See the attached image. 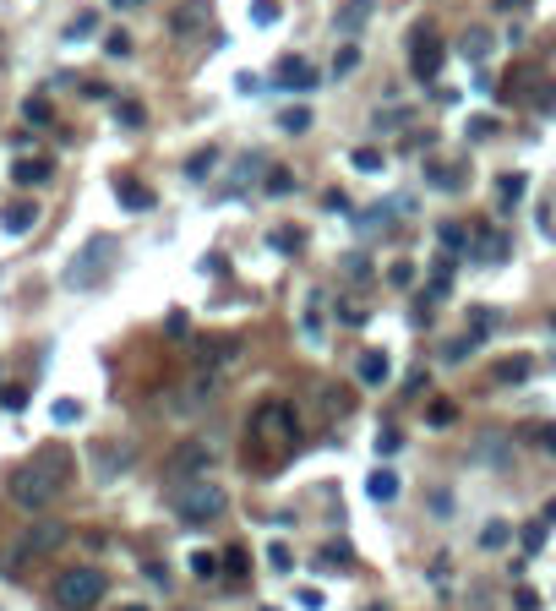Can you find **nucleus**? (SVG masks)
Listing matches in <instances>:
<instances>
[{
    "label": "nucleus",
    "mask_w": 556,
    "mask_h": 611,
    "mask_svg": "<svg viewBox=\"0 0 556 611\" xmlns=\"http://www.w3.org/2000/svg\"><path fill=\"white\" fill-rule=\"evenodd\" d=\"M508 251H513V240H508V235H497V229H486V235H480V262H502Z\"/></svg>",
    "instance_id": "nucleus-23"
},
{
    "label": "nucleus",
    "mask_w": 556,
    "mask_h": 611,
    "mask_svg": "<svg viewBox=\"0 0 556 611\" xmlns=\"http://www.w3.org/2000/svg\"><path fill=\"white\" fill-rule=\"evenodd\" d=\"M126 464H131V448H98V453H93V470H98V481H115Z\"/></svg>",
    "instance_id": "nucleus-19"
},
{
    "label": "nucleus",
    "mask_w": 556,
    "mask_h": 611,
    "mask_svg": "<svg viewBox=\"0 0 556 611\" xmlns=\"http://www.w3.org/2000/svg\"><path fill=\"white\" fill-rule=\"evenodd\" d=\"M491 126H497L491 115H475V120H470V137H491Z\"/></svg>",
    "instance_id": "nucleus-45"
},
{
    "label": "nucleus",
    "mask_w": 556,
    "mask_h": 611,
    "mask_svg": "<svg viewBox=\"0 0 556 611\" xmlns=\"http://www.w3.org/2000/svg\"><path fill=\"white\" fill-rule=\"evenodd\" d=\"M470 459H475V464H491V470H502V464H513V443H508L502 432H480V443L470 448Z\"/></svg>",
    "instance_id": "nucleus-9"
},
{
    "label": "nucleus",
    "mask_w": 556,
    "mask_h": 611,
    "mask_svg": "<svg viewBox=\"0 0 556 611\" xmlns=\"http://www.w3.org/2000/svg\"><path fill=\"white\" fill-rule=\"evenodd\" d=\"M399 448H404V437H399V432H377V453H382V459H388V453H399Z\"/></svg>",
    "instance_id": "nucleus-40"
},
{
    "label": "nucleus",
    "mask_w": 556,
    "mask_h": 611,
    "mask_svg": "<svg viewBox=\"0 0 556 611\" xmlns=\"http://www.w3.org/2000/svg\"><path fill=\"white\" fill-rule=\"evenodd\" d=\"M524 191H530V175H502L497 180V208L508 213V208H519L524 202Z\"/></svg>",
    "instance_id": "nucleus-20"
},
{
    "label": "nucleus",
    "mask_w": 556,
    "mask_h": 611,
    "mask_svg": "<svg viewBox=\"0 0 556 611\" xmlns=\"http://www.w3.org/2000/svg\"><path fill=\"white\" fill-rule=\"evenodd\" d=\"M191 574L197 579H218V557L213 552H191Z\"/></svg>",
    "instance_id": "nucleus-32"
},
{
    "label": "nucleus",
    "mask_w": 556,
    "mask_h": 611,
    "mask_svg": "<svg viewBox=\"0 0 556 611\" xmlns=\"http://www.w3.org/2000/svg\"><path fill=\"white\" fill-rule=\"evenodd\" d=\"M530 372H535V361H530V355H513V361H502L491 377H497V382H530Z\"/></svg>",
    "instance_id": "nucleus-21"
},
{
    "label": "nucleus",
    "mask_w": 556,
    "mask_h": 611,
    "mask_svg": "<svg viewBox=\"0 0 556 611\" xmlns=\"http://www.w3.org/2000/svg\"><path fill=\"white\" fill-rule=\"evenodd\" d=\"M442 38L437 33H420L415 38V49H409V71H415V82H437V71H442Z\"/></svg>",
    "instance_id": "nucleus-8"
},
{
    "label": "nucleus",
    "mask_w": 556,
    "mask_h": 611,
    "mask_svg": "<svg viewBox=\"0 0 556 611\" xmlns=\"http://www.w3.org/2000/svg\"><path fill=\"white\" fill-rule=\"evenodd\" d=\"M262 186H268L273 197H289V191H295V175H289V169H268V180H262Z\"/></svg>",
    "instance_id": "nucleus-31"
},
{
    "label": "nucleus",
    "mask_w": 556,
    "mask_h": 611,
    "mask_svg": "<svg viewBox=\"0 0 556 611\" xmlns=\"http://www.w3.org/2000/svg\"><path fill=\"white\" fill-rule=\"evenodd\" d=\"M186 611H202V606H186Z\"/></svg>",
    "instance_id": "nucleus-57"
},
{
    "label": "nucleus",
    "mask_w": 556,
    "mask_h": 611,
    "mask_svg": "<svg viewBox=\"0 0 556 611\" xmlns=\"http://www.w3.org/2000/svg\"><path fill=\"white\" fill-rule=\"evenodd\" d=\"M541 524H556V497L546 503V519H541Z\"/></svg>",
    "instance_id": "nucleus-54"
},
{
    "label": "nucleus",
    "mask_w": 556,
    "mask_h": 611,
    "mask_svg": "<svg viewBox=\"0 0 556 611\" xmlns=\"http://www.w3.org/2000/svg\"><path fill=\"white\" fill-rule=\"evenodd\" d=\"M497 5H502V11H530L535 0H497Z\"/></svg>",
    "instance_id": "nucleus-52"
},
{
    "label": "nucleus",
    "mask_w": 556,
    "mask_h": 611,
    "mask_svg": "<svg viewBox=\"0 0 556 611\" xmlns=\"http://www.w3.org/2000/svg\"><path fill=\"white\" fill-rule=\"evenodd\" d=\"M213 22V0H186L180 11H175V33H197V27H207Z\"/></svg>",
    "instance_id": "nucleus-16"
},
{
    "label": "nucleus",
    "mask_w": 556,
    "mask_h": 611,
    "mask_svg": "<svg viewBox=\"0 0 556 611\" xmlns=\"http://www.w3.org/2000/svg\"><path fill=\"white\" fill-rule=\"evenodd\" d=\"M360 66V49L349 44V49H339V60H333V76H344V71H355Z\"/></svg>",
    "instance_id": "nucleus-39"
},
{
    "label": "nucleus",
    "mask_w": 556,
    "mask_h": 611,
    "mask_svg": "<svg viewBox=\"0 0 556 611\" xmlns=\"http://www.w3.org/2000/svg\"><path fill=\"white\" fill-rule=\"evenodd\" d=\"M442 246L459 251V246H464V229H459V224H442Z\"/></svg>",
    "instance_id": "nucleus-43"
},
{
    "label": "nucleus",
    "mask_w": 556,
    "mask_h": 611,
    "mask_svg": "<svg viewBox=\"0 0 556 611\" xmlns=\"http://www.w3.org/2000/svg\"><path fill=\"white\" fill-rule=\"evenodd\" d=\"M459 49H464V60H475V66H480V60H491V49H497V38H491L486 27H470V33L459 38Z\"/></svg>",
    "instance_id": "nucleus-18"
},
{
    "label": "nucleus",
    "mask_w": 556,
    "mask_h": 611,
    "mask_svg": "<svg viewBox=\"0 0 556 611\" xmlns=\"http://www.w3.org/2000/svg\"><path fill=\"white\" fill-rule=\"evenodd\" d=\"M104 49H109L115 60H120V55H131V33H126V27H120V33H109V38H104Z\"/></svg>",
    "instance_id": "nucleus-38"
},
{
    "label": "nucleus",
    "mask_w": 556,
    "mask_h": 611,
    "mask_svg": "<svg viewBox=\"0 0 556 611\" xmlns=\"http://www.w3.org/2000/svg\"><path fill=\"white\" fill-rule=\"evenodd\" d=\"M224 563H229V574H246V552H240V546H229V557H224Z\"/></svg>",
    "instance_id": "nucleus-51"
},
{
    "label": "nucleus",
    "mask_w": 556,
    "mask_h": 611,
    "mask_svg": "<svg viewBox=\"0 0 556 611\" xmlns=\"http://www.w3.org/2000/svg\"><path fill=\"white\" fill-rule=\"evenodd\" d=\"M115 120H120V126H126V131H136V126H142V120H147V109H142V104H131V98H126V104H115Z\"/></svg>",
    "instance_id": "nucleus-27"
},
{
    "label": "nucleus",
    "mask_w": 556,
    "mask_h": 611,
    "mask_svg": "<svg viewBox=\"0 0 556 611\" xmlns=\"http://www.w3.org/2000/svg\"><path fill=\"white\" fill-rule=\"evenodd\" d=\"M355 377H360L366 388H382V382L393 377V361H388L382 350H366V355H360V366H355Z\"/></svg>",
    "instance_id": "nucleus-12"
},
{
    "label": "nucleus",
    "mask_w": 556,
    "mask_h": 611,
    "mask_svg": "<svg viewBox=\"0 0 556 611\" xmlns=\"http://www.w3.org/2000/svg\"><path fill=\"white\" fill-rule=\"evenodd\" d=\"M213 470V448L207 443H180L169 453V481H207Z\"/></svg>",
    "instance_id": "nucleus-7"
},
{
    "label": "nucleus",
    "mask_w": 556,
    "mask_h": 611,
    "mask_svg": "<svg viewBox=\"0 0 556 611\" xmlns=\"http://www.w3.org/2000/svg\"><path fill=\"white\" fill-rule=\"evenodd\" d=\"M278 76H284L278 87H289V93H311V87H317V66H311L306 55H289V60L278 66Z\"/></svg>",
    "instance_id": "nucleus-11"
},
{
    "label": "nucleus",
    "mask_w": 556,
    "mask_h": 611,
    "mask_svg": "<svg viewBox=\"0 0 556 611\" xmlns=\"http://www.w3.org/2000/svg\"><path fill=\"white\" fill-rule=\"evenodd\" d=\"M115 257H120V240H115V235H93V240L76 251V262L66 268V290H98V284L109 279Z\"/></svg>",
    "instance_id": "nucleus-4"
},
{
    "label": "nucleus",
    "mask_w": 556,
    "mask_h": 611,
    "mask_svg": "<svg viewBox=\"0 0 556 611\" xmlns=\"http://www.w3.org/2000/svg\"><path fill=\"white\" fill-rule=\"evenodd\" d=\"M49 415H55V426H76V421H82V404H76V399H55Z\"/></svg>",
    "instance_id": "nucleus-30"
},
{
    "label": "nucleus",
    "mask_w": 556,
    "mask_h": 611,
    "mask_svg": "<svg viewBox=\"0 0 556 611\" xmlns=\"http://www.w3.org/2000/svg\"><path fill=\"white\" fill-rule=\"evenodd\" d=\"M541 443H546V448L556 453V426H541Z\"/></svg>",
    "instance_id": "nucleus-53"
},
{
    "label": "nucleus",
    "mask_w": 556,
    "mask_h": 611,
    "mask_svg": "<svg viewBox=\"0 0 556 611\" xmlns=\"http://www.w3.org/2000/svg\"><path fill=\"white\" fill-rule=\"evenodd\" d=\"M164 503H169V514H175L180 524H213V519L229 508V492H224L218 481H169Z\"/></svg>",
    "instance_id": "nucleus-2"
},
{
    "label": "nucleus",
    "mask_w": 556,
    "mask_h": 611,
    "mask_svg": "<svg viewBox=\"0 0 556 611\" xmlns=\"http://www.w3.org/2000/svg\"><path fill=\"white\" fill-rule=\"evenodd\" d=\"M295 240H300V235H295V229H273V246H278V251H289V246H295Z\"/></svg>",
    "instance_id": "nucleus-48"
},
{
    "label": "nucleus",
    "mask_w": 556,
    "mask_h": 611,
    "mask_svg": "<svg viewBox=\"0 0 556 611\" xmlns=\"http://www.w3.org/2000/svg\"><path fill=\"white\" fill-rule=\"evenodd\" d=\"M426 421H431V426H453V421H459V410H453L448 399H437V404L426 410Z\"/></svg>",
    "instance_id": "nucleus-35"
},
{
    "label": "nucleus",
    "mask_w": 556,
    "mask_h": 611,
    "mask_svg": "<svg viewBox=\"0 0 556 611\" xmlns=\"http://www.w3.org/2000/svg\"><path fill=\"white\" fill-rule=\"evenodd\" d=\"M115 197H120V208H131V213H147V208H153V191H147L142 180H131V175L115 180Z\"/></svg>",
    "instance_id": "nucleus-14"
},
{
    "label": "nucleus",
    "mask_w": 556,
    "mask_h": 611,
    "mask_svg": "<svg viewBox=\"0 0 556 611\" xmlns=\"http://www.w3.org/2000/svg\"><path fill=\"white\" fill-rule=\"evenodd\" d=\"M366 492H371V503H393V497H399V475H393V470H377V475L366 481Z\"/></svg>",
    "instance_id": "nucleus-22"
},
{
    "label": "nucleus",
    "mask_w": 556,
    "mask_h": 611,
    "mask_svg": "<svg viewBox=\"0 0 556 611\" xmlns=\"http://www.w3.org/2000/svg\"><path fill=\"white\" fill-rule=\"evenodd\" d=\"M371 11H377V0H344V5L333 11V27H339V38H355V33L371 22Z\"/></svg>",
    "instance_id": "nucleus-10"
},
{
    "label": "nucleus",
    "mask_w": 556,
    "mask_h": 611,
    "mask_svg": "<svg viewBox=\"0 0 556 611\" xmlns=\"http://www.w3.org/2000/svg\"><path fill=\"white\" fill-rule=\"evenodd\" d=\"M508 541H513V524H508V519H491V524L480 530V546H486V552H502Z\"/></svg>",
    "instance_id": "nucleus-25"
},
{
    "label": "nucleus",
    "mask_w": 556,
    "mask_h": 611,
    "mask_svg": "<svg viewBox=\"0 0 556 611\" xmlns=\"http://www.w3.org/2000/svg\"><path fill=\"white\" fill-rule=\"evenodd\" d=\"M49 175H55V164H49V158H38V153L11 164V180H16V186H44Z\"/></svg>",
    "instance_id": "nucleus-13"
},
{
    "label": "nucleus",
    "mask_w": 556,
    "mask_h": 611,
    "mask_svg": "<svg viewBox=\"0 0 556 611\" xmlns=\"http://www.w3.org/2000/svg\"><path fill=\"white\" fill-rule=\"evenodd\" d=\"M93 22H98V16H93V11H82V16L66 27V38H82V33H93Z\"/></svg>",
    "instance_id": "nucleus-41"
},
{
    "label": "nucleus",
    "mask_w": 556,
    "mask_h": 611,
    "mask_svg": "<svg viewBox=\"0 0 556 611\" xmlns=\"http://www.w3.org/2000/svg\"><path fill=\"white\" fill-rule=\"evenodd\" d=\"M120 611H147V606H136V601H131V606H120Z\"/></svg>",
    "instance_id": "nucleus-56"
},
{
    "label": "nucleus",
    "mask_w": 556,
    "mask_h": 611,
    "mask_svg": "<svg viewBox=\"0 0 556 611\" xmlns=\"http://www.w3.org/2000/svg\"><path fill=\"white\" fill-rule=\"evenodd\" d=\"M235 355H240V339H213V344H202V350H197V361H202L207 372H218V366H229Z\"/></svg>",
    "instance_id": "nucleus-17"
},
{
    "label": "nucleus",
    "mask_w": 556,
    "mask_h": 611,
    "mask_svg": "<svg viewBox=\"0 0 556 611\" xmlns=\"http://www.w3.org/2000/svg\"><path fill=\"white\" fill-rule=\"evenodd\" d=\"M388 279H393V284H409V279H415V262H393Z\"/></svg>",
    "instance_id": "nucleus-44"
},
{
    "label": "nucleus",
    "mask_w": 556,
    "mask_h": 611,
    "mask_svg": "<svg viewBox=\"0 0 556 611\" xmlns=\"http://www.w3.org/2000/svg\"><path fill=\"white\" fill-rule=\"evenodd\" d=\"M475 350H480V333H470V339H453L442 355H448V361H464V355H475Z\"/></svg>",
    "instance_id": "nucleus-34"
},
{
    "label": "nucleus",
    "mask_w": 556,
    "mask_h": 611,
    "mask_svg": "<svg viewBox=\"0 0 556 611\" xmlns=\"http://www.w3.org/2000/svg\"><path fill=\"white\" fill-rule=\"evenodd\" d=\"M251 22H257V27H273V22H278V0H257V5H251Z\"/></svg>",
    "instance_id": "nucleus-33"
},
{
    "label": "nucleus",
    "mask_w": 556,
    "mask_h": 611,
    "mask_svg": "<svg viewBox=\"0 0 556 611\" xmlns=\"http://www.w3.org/2000/svg\"><path fill=\"white\" fill-rule=\"evenodd\" d=\"M33 224H38V202H11V208L0 213V229H5V235H27Z\"/></svg>",
    "instance_id": "nucleus-15"
},
{
    "label": "nucleus",
    "mask_w": 556,
    "mask_h": 611,
    "mask_svg": "<svg viewBox=\"0 0 556 611\" xmlns=\"http://www.w3.org/2000/svg\"><path fill=\"white\" fill-rule=\"evenodd\" d=\"M60 541H66V524H60V519H38V524H33L22 541H16V552L5 557V568H22L27 557H49Z\"/></svg>",
    "instance_id": "nucleus-5"
},
{
    "label": "nucleus",
    "mask_w": 556,
    "mask_h": 611,
    "mask_svg": "<svg viewBox=\"0 0 556 611\" xmlns=\"http://www.w3.org/2000/svg\"><path fill=\"white\" fill-rule=\"evenodd\" d=\"M213 164H218V153H213V148H207V153H197V158L186 164V180H207V175H213Z\"/></svg>",
    "instance_id": "nucleus-29"
},
{
    "label": "nucleus",
    "mask_w": 556,
    "mask_h": 611,
    "mask_svg": "<svg viewBox=\"0 0 556 611\" xmlns=\"http://www.w3.org/2000/svg\"><path fill=\"white\" fill-rule=\"evenodd\" d=\"M104 590H109V579L93 568V563H76V568H66V574H55V606L60 611H93L104 601Z\"/></svg>",
    "instance_id": "nucleus-3"
},
{
    "label": "nucleus",
    "mask_w": 556,
    "mask_h": 611,
    "mask_svg": "<svg viewBox=\"0 0 556 611\" xmlns=\"http://www.w3.org/2000/svg\"><path fill=\"white\" fill-rule=\"evenodd\" d=\"M257 437H262L268 448H289V443H295V410L278 404V399L262 404V410H257Z\"/></svg>",
    "instance_id": "nucleus-6"
},
{
    "label": "nucleus",
    "mask_w": 556,
    "mask_h": 611,
    "mask_svg": "<svg viewBox=\"0 0 556 611\" xmlns=\"http://www.w3.org/2000/svg\"><path fill=\"white\" fill-rule=\"evenodd\" d=\"M300 333H306V344H322V339H328V328H322V306H317V300L300 311Z\"/></svg>",
    "instance_id": "nucleus-24"
},
{
    "label": "nucleus",
    "mask_w": 556,
    "mask_h": 611,
    "mask_svg": "<svg viewBox=\"0 0 556 611\" xmlns=\"http://www.w3.org/2000/svg\"><path fill=\"white\" fill-rule=\"evenodd\" d=\"M541 541H546V524H530V530H524V546L541 552Z\"/></svg>",
    "instance_id": "nucleus-46"
},
{
    "label": "nucleus",
    "mask_w": 556,
    "mask_h": 611,
    "mask_svg": "<svg viewBox=\"0 0 556 611\" xmlns=\"http://www.w3.org/2000/svg\"><path fill=\"white\" fill-rule=\"evenodd\" d=\"M60 486H66V453H38L22 470H11V486L5 492H11V503L22 514H44L60 497Z\"/></svg>",
    "instance_id": "nucleus-1"
},
{
    "label": "nucleus",
    "mask_w": 556,
    "mask_h": 611,
    "mask_svg": "<svg viewBox=\"0 0 556 611\" xmlns=\"http://www.w3.org/2000/svg\"><path fill=\"white\" fill-rule=\"evenodd\" d=\"M268 563H273L278 574H289V568H295V557H289V546H284V541H273V546H268Z\"/></svg>",
    "instance_id": "nucleus-37"
},
{
    "label": "nucleus",
    "mask_w": 556,
    "mask_h": 611,
    "mask_svg": "<svg viewBox=\"0 0 556 611\" xmlns=\"http://www.w3.org/2000/svg\"><path fill=\"white\" fill-rule=\"evenodd\" d=\"M27 120H49V104L44 98H27Z\"/></svg>",
    "instance_id": "nucleus-47"
},
{
    "label": "nucleus",
    "mask_w": 556,
    "mask_h": 611,
    "mask_svg": "<svg viewBox=\"0 0 556 611\" xmlns=\"http://www.w3.org/2000/svg\"><path fill=\"white\" fill-rule=\"evenodd\" d=\"M431 508H437V519H448V514H453V497H448V492H437V497H431Z\"/></svg>",
    "instance_id": "nucleus-50"
},
{
    "label": "nucleus",
    "mask_w": 556,
    "mask_h": 611,
    "mask_svg": "<svg viewBox=\"0 0 556 611\" xmlns=\"http://www.w3.org/2000/svg\"><path fill=\"white\" fill-rule=\"evenodd\" d=\"M278 131H289V137H300V131H311V109H306V104H295V109H284V115H278Z\"/></svg>",
    "instance_id": "nucleus-26"
},
{
    "label": "nucleus",
    "mask_w": 556,
    "mask_h": 611,
    "mask_svg": "<svg viewBox=\"0 0 556 611\" xmlns=\"http://www.w3.org/2000/svg\"><path fill=\"white\" fill-rule=\"evenodd\" d=\"M109 5H115V11H131V5H142V0H109Z\"/></svg>",
    "instance_id": "nucleus-55"
},
{
    "label": "nucleus",
    "mask_w": 556,
    "mask_h": 611,
    "mask_svg": "<svg viewBox=\"0 0 556 611\" xmlns=\"http://www.w3.org/2000/svg\"><path fill=\"white\" fill-rule=\"evenodd\" d=\"M448 279H453V262L442 257V262H437V273H431V295H437V300L448 295Z\"/></svg>",
    "instance_id": "nucleus-36"
},
{
    "label": "nucleus",
    "mask_w": 556,
    "mask_h": 611,
    "mask_svg": "<svg viewBox=\"0 0 556 611\" xmlns=\"http://www.w3.org/2000/svg\"><path fill=\"white\" fill-rule=\"evenodd\" d=\"M0 399H5V410H22V404H27V393H22V388H5Z\"/></svg>",
    "instance_id": "nucleus-49"
},
{
    "label": "nucleus",
    "mask_w": 556,
    "mask_h": 611,
    "mask_svg": "<svg viewBox=\"0 0 556 611\" xmlns=\"http://www.w3.org/2000/svg\"><path fill=\"white\" fill-rule=\"evenodd\" d=\"M426 180H431V186H442V191H459V175H448V169H431Z\"/></svg>",
    "instance_id": "nucleus-42"
},
{
    "label": "nucleus",
    "mask_w": 556,
    "mask_h": 611,
    "mask_svg": "<svg viewBox=\"0 0 556 611\" xmlns=\"http://www.w3.org/2000/svg\"><path fill=\"white\" fill-rule=\"evenodd\" d=\"M349 164H355L360 175H377V169H382V153H377V148H355V153H349Z\"/></svg>",
    "instance_id": "nucleus-28"
}]
</instances>
